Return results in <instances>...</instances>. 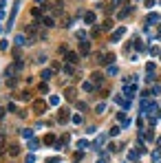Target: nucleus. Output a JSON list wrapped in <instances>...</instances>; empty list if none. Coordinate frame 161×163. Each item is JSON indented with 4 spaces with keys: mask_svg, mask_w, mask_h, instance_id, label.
Segmentation results:
<instances>
[{
    "mask_svg": "<svg viewBox=\"0 0 161 163\" xmlns=\"http://www.w3.org/2000/svg\"><path fill=\"white\" fill-rule=\"evenodd\" d=\"M40 24H42V27H55V15H51V13L42 15V20H40Z\"/></svg>",
    "mask_w": 161,
    "mask_h": 163,
    "instance_id": "1",
    "label": "nucleus"
},
{
    "mask_svg": "<svg viewBox=\"0 0 161 163\" xmlns=\"http://www.w3.org/2000/svg\"><path fill=\"white\" fill-rule=\"evenodd\" d=\"M124 93H126V97H128V99H132V97L137 95V86H135V84H132V86H130V84H126V86H124Z\"/></svg>",
    "mask_w": 161,
    "mask_h": 163,
    "instance_id": "2",
    "label": "nucleus"
},
{
    "mask_svg": "<svg viewBox=\"0 0 161 163\" xmlns=\"http://www.w3.org/2000/svg\"><path fill=\"white\" fill-rule=\"evenodd\" d=\"M124 33H126V29H124V27H119V29H117L115 33L111 35V42H119V40L124 38Z\"/></svg>",
    "mask_w": 161,
    "mask_h": 163,
    "instance_id": "3",
    "label": "nucleus"
},
{
    "mask_svg": "<svg viewBox=\"0 0 161 163\" xmlns=\"http://www.w3.org/2000/svg\"><path fill=\"white\" fill-rule=\"evenodd\" d=\"M91 79H93V84H95V86H102V82H104V75H102V73H93Z\"/></svg>",
    "mask_w": 161,
    "mask_h": 163,
    "instance_id": "4",
    "label": "nucleus"
},
{
    "mask_svg": "<svg viewBox=\"0 0 161 163\" xmlns=\"http://www.w3.org/2000/svg\"><path fill=\"white\" fill-rule=\"evenodd\" d=\"M66 62H69V64H77V62H80V59H77V53L69 51V53H66Z\"/></svg>",
    "mask_w": 161,
    "mask_h": 163,
    "instance_id": "5",
    "label": "nucleus"
},
{
    "mask_svg": "<svg viewBox=\"0 0 161 163\" xmlns=\"http://www.w3.org/2000/svg\"><path fill=\"white\" fill-rule=\"evenodd\" d=\"M80 51H82V55H88V51H91V42H80Z\"/></svg>",
    "mask_w": 161,
    "mask_h": 163,
    "instance_id": "6",
    "label": "nucleus"
},
{
    "mask_svg": "<svg viewBox=\"0 0 161 163\" xmlns=\"http://www.w3.org/2000/svg\"><path fill=\"white\" fill-rule=\"evenodd\" d=\"M15 44H18V46L29 44V38H27V35H15Z\"/></svg>",
    "mask_w": 161,
    "mask_h": 163,
    "instance_id": "7",
    "label": "nucleus"
},
{
    "mask_svg": "<svg viewBox=\"0 0 161 163\" xmlns=\"http://www.w3.org/2000/svg\"><path fill=\"white\" fill-rule=\"evenodd\" d=\"M104 141H106L104 134H102V137H97V139H95V143H93V150H99L102 146H104Z\"/></svg>",
    "mask_w": 161,
    "mask_h": 163,
    "instance_id": "8",
    "label": "nucleus"
},
{
    "mask_svg": "<svg viewBox=\"0 0 161 163\" xmlns=\"http://www.w3.org/2000/svg\"><path fill=\"white\" fill-rule=\"evenodd\" d=\"M130 9H132V7H130V5H126V7H124V9L119 11V13H117V18H119V20H121V18H126V15L130 13Z\"/></svg>",
    "mask_w": 161,
    "mask_h": 163,
    "instance_id": "9",
    "label": "nucleus"
},
{
    "mask_svg": "<svg viewBox=\"0 0 161 163\" xmlns=\"http://www.w3.org/2000/svg\"><path fill=\"white\" fill-rule=\"evenodd\" d=\"M33 108H35V113H42V110H46V104L44 101H35Z\"/></svg>",
    "mask_w": 161,
    "mask_h": 163,
    "instance_id": "10",
    "label": "nucleus"
},
{
    "mask_svg": "<svg viewBox=\"0 0 161 163\" xmlns=\"http://www.w3.org/2000/svg\"><path fill=\"white\" fill-rule=\"evenodd\" d=\"M60 124H66V121H69V110H60Z\"/></svg>",
    "mask_w": 161,
    "mask_h": 163,
    "instance_id": "11",
    "label": "nucleus"
},
{
    "mask_svg": "<svg viewBox=\"0 0 161 163\" xmlns=\"http://www.w3.org/2000/svg\"><path fill=\"white\" fill-rule=\"evenodd\" d=\"M64 97L69 99V101H73V99H75V90L73 88H66V93H64Z\"/></svg>",
    "mask_w": 161,
    "mask_h": 163,
    "instance_id": "12",
    "label": "nucleus"
},
{
    "mask_svg": "<svg viewBox=\"0 0 161 163\" xmlns=\"http://www.w3.org/2000/svg\"><path fill=\"white\" fill-rule=\"evenodd\" d=\"M84 22H86V24H93V22H95V13H86L84 15Z\"/></svg>",
    "mask_w": 161,
    "mask_h": 163,
    "instance_id": "13",
    "label": "nucleus"
},
{
    "mask_svg": "<svg viewBox=\"0 0 161 163\" xmlns=\"http://www.w3.org/2000/svg\"><path fill=\"white\" fill-rule=\"evenodd\" d=\"M44 143L46 146H53V143H55V137H53V134H46V137H44Z\"/></svg>",
    "mask_w": 161,
    "mask_h": 163,
    "instance_id": "14",
    "label": "nucleus"
},
{
    "mask_svg": "<svg viewBox=\"0 0 161 163\" xmlns=\"http://www.w3.org/2000/svg\"><path fill=\"white\" fill-rule=\"evenodd\" d=\"M38 146H40V143H38L35 139H31V141H29V150H31V152H35V150H38Z\"/></svg>",
    "mask_w": 161,
    "mask_h": 163,
    "instance_id": "15",
    "label": "nucleus"
},
{
    "mask_svg": "<svg viewBox=\"0 0 161 163\" xmlns=\"http://www.w3.org/2000/svg\"><path fill=\"white\" fill-rule=\"evenodd\" d=\"M18 152H20V148H18V143H13V146L9 148V154H11V157H15Z\"/></svg>",
    "mask_w": 161,
    "mask_h": 163,
    "instance_id": "16",
    "label": "nucleus"
},
{
    "mask_svg": "<svg viewBox=\"0 0 161 163\" xmlns=\"http://www.w3.org/2000/svg\"><path fill=\"white\" fill-rule=\"evenodd\" d=\"M124 2V0H111V9L115 11V9H119V5Z\"/></svg>",
    "mask_w": 161,
    "mask_h": 163,
    "instance_id": "17",
    "label": "nucleus"
},
{
    "mask_svg": "<svg viewBox=\"0 0 161 163\" xmlns=\"http://www.w3.org/2000/svg\"><path fill=\"white\" fill-rule=\"evenodd\" d=\"M115 101H117L119 106H128V104H126V99L121 97V95H115Z\"/></svg>",
    "mask_w": 161,
    "mask_h": 163,
    "instance_id": "18",
    "label": "nucleus"
},
{
    "mask_svg": "<svg viewBox=\"0 0 161 163\" xmlns=\"http://www.w3.org/2000/svg\"><path fill=\"white\" fill-rule=\"evenodd\" d=\"M128 159H130V161H135V159H139V152H137V150H130V152H128Z\"/></svg>",
    "mask_w": 161,
    "mask_h": 163,
    "instance_id": "19",
    "label": "nucleus"
},
{
    "mask_svg": "<svg viewBox=\"0 0 161 163\" xmlns=\"http://www.w3.org/2000/svg\"><path fill=\"white\" fill-rule=\"evenodd\" d=\"M20 134H22L24 139H31V137H33V130H27V128H24V130H22Z\"/></svg>",
    "mask_w": 161,
    "mask_h": 163,
    "instance_id": "20",
    "label": "nucleus"
},
{
    "mask_svg": "<svg viewBox=\"0 0 161 163\" xmlns=\"http://www.w3.org/2000/svg\"><path fill=\"white\" fill-rule=\"evenodd\" d=\"M40 77L44 79V82H46V79H51V71H49V69H44V71H42V75H40Z\"/></svg>",
    "mask_w": 161,
    "mask_h": 163,
    "instance_id": "21",
    "label": "nucleus"
},
{
    "mask_svg": "<svg viewBox=\"0 0 161 163\" xmlns=\"http://www.w3.org/2000/svg\"><path fill=\"white\" fill-rule=\"evenodd\" d=\"M150 22H159V15H157V13H150V15H148V24H150Z\"/></svg>",
    "mask_w": 161,
    "mask_h": 163,
    "instance_id": "22",
    "label": "nucleus"
},
{
    "mask_svg": "<svg viewBox=\"0 0 161 163\" xmlns=\"http://www.w3.org/2000/svg\"><path fill=\"white\" fill-rule=\"evenodd\" d=\"M82 88H84V90H88V93H91V90H93V84H91V82H84V84H82Z\"/></svg>",
    "mask_w": 161,
    "mask_h": 163,
    "instance_id": "23",
    "label": "nucleus"
},
{
    "mask_svg": "<svg viewBox=\"0 0 161 163\" xmlns=\"http://www.w3.org/2000/svg\"><path fill=\"white\" fill-rule=\"evenodd\" d=\"M108 75H117V66H115V64L108 66Z\"/></svg>",
    "mask_w": 161,
    "mask_h": 163,
    "instance_id": "24",
    "label": "nucleus"
},
{
    "mask_svg": "<svg viewBox=\"0 0 161 163\" xmlns=\"http://www.w3.org/2000/svg\"><path fill=\"white\" fill-rule=\"evenodd\" d=\"M104 110H106V104H97L95 106V113H104Z\"/></svg>",
    "mask_w": 161,
    "mask_h": 163,
    "instance_id": "25",
    "label": "nucleus"
},
{
    "mask_svg": "<svg viewBox=\"0 0 161 163\" xmlns=\"http://www.w3.org/2000/svg\"><path fill=\"white\" fill-rule=\"evenodd\" d=\"M24 69V62H22V59H18V62H15V71H22Z\"/></svg>",
    "mask_w": 161,
    "mask_h": 163,
    "instance_id": "26",
    "label": "nucleus"
},
{
    "mask_svg": "<svg viewBox=\"0 0 161 163\" xmlns=\"http://www.w3.org/2000/svg\"><path fill=\"white\" fill-rule=\"evenodd\" d=\"M49 101H51V104H53V106H57V104H60V97H57V95H53V97H51Z\"/></svg>",
    "mask_w": 161,
    "mask_h": 163,
    "instance_id": "27",
    "label": "nucleus"
},
{
    "mask_svg": "<svg viewBox=\"0 0 161 163\" xmlns=\"http://www.w3.org/2000/svg\"><path fill=\"white\" fill-rule=\"evenodd\" d=\"M86 146H88V141H86V139H80V141H77V148H86Z\"/></svg>",
    "mask_w": 161,
    "mask_h": 163,
    "instance_id": "28",
    "label": "nucleus"
},
{
    "mask_svg": "<svg viewBox=\"0 0 161 163\" xmlns=\"http://www.w3.org/2000/svg\"><path fill=\"white\" fill-rule=\"evenodd\" d=\"M119 130H121L119 126H113V130H111V137H115V134H119Z\"/></svg>",
    "mask_w": 161,
    "mask_h": 163,
    "instance_id": "29",
    "label": "nucleus"
},
{
    "mask_svg": "<svg viewBox=\"0 0 161 163\" xmlns=\"http://www.w3.org/2000/svg\"><path fill=\"white\" fill-rule=\"evenodd\" d=\"M20 99H22V101H29L31 95H29V93H20Z\"/></svg>",
    "mask_w": 161,
    "mask_h": 163,
    "instance_id": "30",
    "label": "nucleus"
},
{
    "mask_svg": "<svg viewBox=\"0 0 161 163\" xmlns=\"http://www.w3.org/2000/svg\"><path fill=\"white\" fill-rule=\"evenodd\" d=\"M111 27H113V22H111V20H106L104 24H102V29H111Z\"/></svg>",
    "mask_w": 161,
    "mask_h": 163,
    "instance_id": "31",
    "label": "nucleus"
},
{
    "mask_svg": "<svg viewBox=\"0 0 161 163\" xmlns=\"http://www.w3.org/2000/svg\"><path fill=\"white\" fill-rule=\"evenodd\" d=\"M73 124H82V117H80V115H73Z\"/></svg>",
    "mask_w": 161,
    "mask_h": 163,
    "instance_id": "32",
    "label": "nucleus"
},
{
    "mask_svg": "<svg viewBox=\"0 0 161 163\" xmlns=\"http://www.w3.org/2000/svg\"><path fill=\"white\" fill-rule=\"evenodd\" d=\"M62 71H64L66 75H71V73H73V69H71V66H62Z\"/></svg>",
    "mask_w": 161,
    "mask_h": 163,
    "instance_id": "33",
    "label": "nucleus"
},
{
    "mask_svg": "<svg viewBox=\"0 0 161 163\" xmlns=\"http://www.w3.org/2000/svg\"><path fill=\"white\" fill-rule=\"evenodd\" d=\"M27 163H35V157H33V154H29V157H27Z\"/></svg>",
    "mask_w": 161,
    "mask_h": 163,
    "instance_id": "34",
    "label": "nucleus"
},
{
    "mask_svg": "<svg viewBox=\"0 0 161 163\" xmlns=\"http://www.w3.org/2000/svg\"><path fill=\"white\" fill-rule=\"evenodd\" d=\"M146 7L150 9V7H155V0H146Z\"/></svg>",
    "mask_w": 161,
    "mask_h": 163,
    "instance_id": "35",
    "label": "nucleus"
},
{
    "mask_svg": "<svg viewBox=\"0 0 161 163\" xmlns=\"http://www.w3.org/2000/svg\"><path fill=\"white\" fill-rule=\"evenodd\" d=\"M46 163H60V159H57V157H53V159H49Z\"/></svg>",
    "mask_w": 161,
    "mask_h": 163,
    "instance_id": "36",
    "label": "nucleus"
},
{
    "mask_svg": "<svg viewBox=\"0 0 161 163\" xmlns=\"http://www.w3.org/2000/svg\"><path fill=\"white\" fill-rule=\"evenodd\" d=\"M0 7H5V0H0Z\"/></svg>",
    "mask_w": 161,
    "mask_h": 163,
    "instance_id": "37",
    "label": "nucleus"
},
{
    "mask_svg": "<svg viewBox=\"0 0 161 163\" xmlns=\"http://www.w3.org/2000/svg\"><path fill=\"white\" fill-rule=\"evenodd\" d=\"M0 31H2V27H0Z\"/></svg>",
    "mask_w": 161,
    "mask_h": 163,
    "instance_id": "38",
    "label": "nucleus"
},
{
    "mask_svg": "<svg viewBox=\"0 0 161 163\" xmlns=\"http://www.w3.org/2000/svg\"><path fill=\"white\" fill-rule=\"evenodd\" d=\"M99 163H104V161H99Z\"/></svg>",
    "mask_w": 161,
    "mask_h": 163,
    "instance_id": "39",
    "label": "nucleus"
}]
</instances>
